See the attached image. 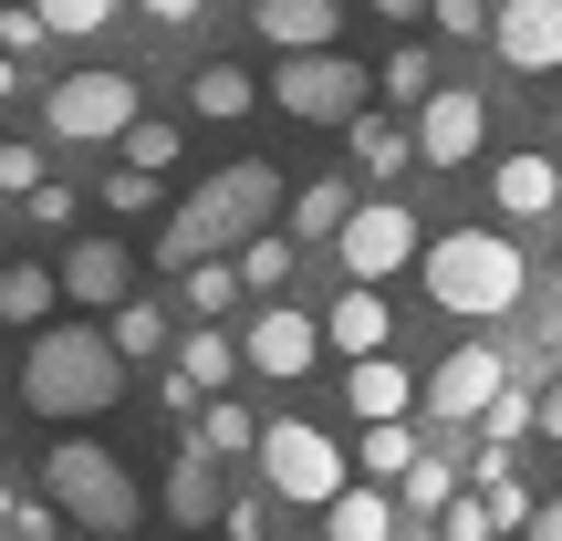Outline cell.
Wrapping results in <instances>:
<instances>
[{
  "mask_svg": "<svg viewBox=\"0 0 562 541\" xmlns=\"http://www.w3.org/2000/svg\"><path fill=\"white\" fill-rule=\"evenodd\" d=\"M0 11H11V0H0Z\"/></svg>",
  "mask_w": 562,
  "mask_h": 541,
  "instance_id": "54",
  "label": "cell"
},
{
  "mask_svg": "<svg viewBox=\"0 0 562 541\" xmlns=\"http://www.w3.org/2000/svg\"><path fill=\"white\" fill-rule=\"evenodd\" d=\"M42 115H53L63 146H125V125H136L146 104H136V74H63Z\"/></svg>",
  "mask_w": 562,
  "mask_h": 541,
  "instance_id": "7",
  "label": "cell"
},
{
  "mask_svg": "<svg viewBox=\"0 0 562 541\" xmlns=\"http://www.w3.org/2000/svg\"><path fill=\"white\" fill-rule=\"evenodd\" d=\"M0 541H11V521H0Z\"/></svg>",
  "mask_w": 562,
  "mask_h": 541,
  "instance_id": "52",
  "label": "cell"
},
{
  "mask_svg": "<svg viewBox=\"0 0 562 541\" xmlns=\"http://www.w3.org/2000/svg\"><path fill=\"white\" fill-rule=\"evenodd\" d=\"M417 250H427V240H417V208H396V199H355V219L334 229L344 281H396Z\"/></svg>",
  "mask_w": 562,
  "mask_h": 541,
  "instance_id": "8",
  "label": "cell"
},
{
  "mask_svg": "<svg viewBox=\"0 0 562 541\" xmlns=\"http://www.w3.org/2000/svg\"><path fill=\"white\" fill-rule=\"evenodd\" d=\"M261 489L271 500H302V510H334L344 500V448L313 417H271L261 427Z\"/></svg>",
  "mask_w": 562,
  "mask_h": 541,
  "instance_id": "5",
  "label": "cell"
},
{
  "mask_svg": "<svg viewBox=\"0 0 562 541\" xmlns=\"http://www.w3.org/2000/svg\"><path fill=\"white\" fill-rule=\"evenodd\" d=\"M480 500H490V521H501V531H531V510H542V500L521 489V469H501V480H490Z\"/></svg>",
  "mask_w": 562,
  "mask_h": 541,
  "instance_id": "35",
  "label": "cell"
},
{
  "mask_svg": "<svg viewBox=\"0 0 562 541\" xmlns=\"http://www.w3.org/2000/svg\"><path fill=\"white\" fill-rule=\"evenodd\" d=\"M188 104H199L209 125H229V115H250V104H261V74H240V63H199Z\"/></svg>",
  "mask_w": 562,
  "mask_h": 541,
  "instance_id": "23",
  "label": "cell"
},
{
  "mask_svg": "<svg viewBox=\"0 0 562 541\" xmlns=\"http://www.w3.org/2000/svg\"><path fill=\"white\" fill-rule=\"evenodd\" d=\"M0 438H11V406H0Z\"/></svg>",
  "mask_w": 562,
  "mask_h": 541,
  "instance_id": "50",
  "label": "cell"
},
{
  "mask_svg": "<svg viewBox=\"0 0 562 541\" xmlns=\"http://www.w3.org/2000/svg\"><path fill=\"white\" fill-rule=\"evenodd\" d=\"M501 385H510V354H501V343H459V354H438V364H427L417 406H427L438 427H480Z\"/></svg>",
  "mask_w": 562,
  "mask_h": 541,
  "instance_id": "9",
  "label": "cell"
},
{
  "mask_svg": "<svg viewBox=\"0 0 562 541\" xmlns=\"http://www.w3.org/2000/svg\"><path fill=\"white\" fill-rule=\"evenodd\" d=\"M417 261H427V302L459 313V323H490V313H510V302L531 292L521 250H510L501 229H448V240H427Z\"/></svg>",
  "mask_w": 562,
  "mask_h": 541,
  "instance_id": "3",
  "label": "cell"
},
{
  "mask_svg": "<svg viewBox=\"0 0 562 541\" xmlns=\"http://www.w3.org/2000/svg\"><path fill=\"white\" fill-rule=\"evenodd\" d=\"M104 208H157V178H146V167H115V178H104Z\"/></svg>",
  "mask_w": 562,
  "mask_h": 541,
  "instance_id": "41",
  "label": "cell"
},
{
  "mask_svg": "<svg viewBox=\"0 0 562 541\" xmlns=\"http://www.w3.org/2000/svg\"><path fill=\"white\" fill-rule=\"evenodd\" d=\"M344 219H355V188H344V178H313V188H292V240H334Z\"/></svg>",
  "mask_w": 562,
  "mask_h": 541,
  "instance_id": "25",
  "label": "cell"
},
{
  "mask_svg": "<svg viewBox=\"0 0 562 541\" xmlns=\"http://www.w3.org/2000/svg\"><path fill=\"white\" fill-rule=\"evenodd\" d=\"M136 11H146V21H157V32H188V21H199V11H209V0H136Z\"/></svg>",
  "mask_w": 562,
  "mask_h": 541,
  "instance_id": "44",
  "label": "cell"
},
{
  "mask_svg": "<svg viewBox=\"0 0 562 541\" xmlns=\"http://www.w3.org/2000/svg\"><path fill=\"white\" fill-rule=\"evenodd\" d=\"M125 396V354L115 334H94V323H42L32 354H21V406L32 417H104V406Z\"/></svg>",
  "mask_w": 562,
  "mask_h": 541,
  "instance_id": "2",
  "label": "cell"
},
{
  "mask_svg": "<svg viewBox=\"0 0 562 541\" xmlns=\"http://www.w3.org/2000/svg\"><path fill=\"white\" fill-rule=\"evenodd\" d=\"M42 42H53V21H42L32 0H21V11H0V53H11V63H21V53H42Z\"/></svg>",
  "mask_w": 562,
  "mask_h": 541,
  "instance_id": "38",
  "label": "cell"
},
{
  "mask_svg": "<svg viewBox=\"0 0 562 541\" xmlns=\"http://www.w3.org/2000/svg\"><path fill=\"white\" fill-rule=\"evenodd\" d=\"M542 343H552V354H562V313H552V323H542Z\"/></svg>",
  "mask_w": 562,
  "mask_h": 541,
  "instance_id": "49",
  "label": "cell"
},
{
  "mask_svg": "<svg viewBox=\"0 0 562 541\" xmlns=\"http://www.w3.org/2000/svg\"><path fill=\"white\" fill-rule=\"evenodd\" d=\"M0 188H11V199H32V188H42V146H0Z\"/></svg>",
  "mask_w": 562,
  "mask_h": 541,
  "instance_id": "39",
  "label": "cell"
},
{
  "mask_svg": "<svg viewBox=\"0 0 562 541\" xmlns=\"http://www.w3.org/2000/svg\"><path fill=\"white\" fill-rule=\"evenodd\" d=\"M531 438H562V375L542 385V427H531Z\"/></svg>",
  "mask_w": 562,
  "mask_h": 541,
  "instance_id": "45",
  "label": "cell"
},
{
  "mask_svg": "<svg viewBox=\"0 0 562 541\" xmlns=\"http://www.w3.org/2000/svg\"><path fill=\"white\" fill-rule=\"evenodd\" d=\"M531 427H542V396H531V385H521V375H510V385H501V396H490V417H480V438H490V448H521V438H531Z\"/></svg>",
  "mask_w": 562,
  "mask_h": 541,
  "instance_id": "28",
  "label": "cell"
},
{
  "mask_svg": "<svg viewBox=\"0 0 562 541\" xmlns=\"http://www.w3.org/2000/svg\"><path fill=\"white\" fill-rule=\"evenodd\" d=\"M125 167H146V178H167V167H178V125L136 115V125H125Z\"/></svg>",
  "mask_w": 562,
  "mask_h": 541,
  "instance_id": "32",
  "label": "cell"
},
{
  "mask_svg": "<svg viewBox=\"0 0 562 541\" xmlns=\"http://www.w3.org/2000/svg\"><path fill=\"white\" fill-rule=\"evenodd\" d=\"M32 11H42V21H53V42H94V32H104V21H115V11H125V0H32Z\"/></svg>",
  "mask_w": 562,
  "mask_h": 541,
  "instance_id": "31",
  "label": "cell"
},
{
  "mask_svg": "<svg viewBox=\"0 0 562 541\" xmlns=\"http://www.w3.org/2000/svg\"><path fill=\"white\" fill-rule=\"evenodd\" d=\"M53 531H63L53 500H21V510H11V541H53Z\"/></svg>",
  "mask_w": 562,
  "mask_h": 541,
  "instance_id": "42",
  "label": "cell"
},
{
  "mask_svg": "<svg viewBox=\"0 0 562 541\" xmlns=\"http://www.w3.org/2000/svg\"><path fill=\"white\" fill-rule=\"evenodd\" d=\"M292 261H302L292 229H261V240L240 250V281H250V292H281V281H292Z\"/></svg>",
  "mask_w": 562,
  "mask_h": 541,
  "instance_id": "30",
  "label": "cell"
},
{
  "mask_svg": "<svg viewBox=\"0 0 562 541\" xmlns=\"http://www.w3.org/2000/svg\"><path fill=\"white\" fill-rule=\"evenodd\" d=\"M344 146H355L364 178H406V167H417V136H406L396 115H355V125H344Z\"/></svg>",
  "mask_w": 562,
  "mask_h": 541,
  "instance_id": "19",
  "label": "cell"
},
{
  "mask_svg": "<svg viewBox=\"0 0 562 541\" xmlns=\"http://www.w3.org/2000/svg\"><path fill=\"white\" fill-rule=\"evenodd\" d=\"M552 125H562V104H552Z\"/></svg>",
  "mask_w": 562,
  "mask_h": 541,
  "instance_id": "53",
  "label": "cell"
},
{
  "mask_svg": "<svg viewBox=\"0 0 562 541\" xmlns=\"http://www.w3.org/2000/svg\"><path fill=\"white\" fill-rule=\"evenodd\" d=\"M250 32H261L271 53H334L344 42V0H261Z\"/></svg>",
  "mask_w": 562,
  "mask_h": 541,
  "instance_id": "15",
  "label": "cell"
},
{
  "mask_svg": "<svg viewBox=\"0 0 562 541\" xmlns=\"http://www.w3.org/2000/svg\"><path fill=\"white\" fill-rule=\"evenodd\" d=\"M0 208H11V188H0Z\"/></svg>",
  "mask_w": 562,
  "mask_h": 541,
  "instance_id": "51",
  "label": "cell"
},
{
  "mask_svg": "<svg viewBox=\"0 0 562 541\" xmlns=\"http://www.w3.org/2000/svg\"><path fill=\"white\" fill-rule=\"evenodd\" d=\"M385 94H396L406 115L427 104V53H417V42H406V53H385Z\"/></svg>",
  "mask_w": 562,
  "mask_h": 541,
  "instance_id": "36",
  "label": "cell"
},
{
  "mask_svg": "<svg viewBox=\"0 0 562 541\" xmlns=\"http://www.w3.org/2000/svg\"><path fill=\"white\" fill-rule=\"evenodd\" d=\"M63 302H83V313L136 302V261H125V240H74V250H63Z\"/></svg>",
  "mask_w": 562,
  "mask_h": 541,
  "instance_id": "13",
  "label": "cell"
},
{
  "mask_svg": "<svg viewBox=\"0 0 562 541\" xmlns=\"http://www.w3.org/2000/svg\"><path fill=\"white\" fill-rule=\"evenodd\" d=\"M178 375L199 385V396H229V375H240V334H220V323H199V334L178 343Z\"/></svg>",
  "mask_w": 562,
  "mask_h": 541,
  "instance_id": "21",
  "label": "cell"
},
{
  "mask_svg": "<svg viewBox=\"0 0 562 541\" xmlns=\"http://www.w3.org/2000/svg\"><path fill=\"white\" fill-rule=\"evenodd\" d=\"M490 53L510 74H562V0H501L490 11Z\"/></svg>",
  "mask_w": 562,
  "mask_h": 541,
  "instance_id": "12",
  "label": "cell"
},
{
  "mask_svg": "<svg viewBox=\"0 0 562 541\" xmlns=\"http://www.w3.org/2000/svg\"><path fill=\"white\" fill-rule=\"evenodd\" d=\"M438 541H501V521H490V500H480V489H459V500L438 510Z\"/></svg>",
  "mask_w": 562,
  "mask_h": 541,
  "instance_id": "34",
  "label": "cell"
},
{
  "mask_svg": "<svg viewBox=\"0 0 562 541\" xmlns=\"http://www.w3.org/2000/svg\"><path fill=\"white\" fill-rule=\"evenodd\" d=\"M11 83H21V63H11V53H0V104H11Z\"/></svg>",
  "mask_w": 562,
  "mask_h": 541,
  "instance_id": "48",
  "label": "cell"
},
{
  "mask_svg": "<svg viewBox=\"0 0 562 541\" xmlns=\"http://www.w3.org/2000/svg\"><path fill=\"white\" fill-rule=\"evenodd\" d=\"M323 541H396V500L364 480H344V500L323 510Z\"/></svg>",
  "mask_w": 562,
  "mask_h": 541,
  "instance_id": "20",
  "label": "cell"
},
{
  "mask_svg": "<svg viewBox=\"0 0 562 541\" xmlns=\"http://www.w3.org/2000/svg\"><path fill=\"white\" fill-rule=\"evenodd\" d=\"M178 292H188V313H199V323H220L250 281H240V261H199V271H178Z\"/></svg>",
  "mask_w": 562,
  "mask_h": 541,
  "instance_id": "29",
  "label": "cell"
},
{
  "mask_svg": "<svg viewBox=\"0 0 562 541\" xmlns=\"http://www.w3.org/2000/svg\"><path fill=\"white\" fill-rule=\"evenodd\" d=\"M271 208H292V188H281V167L271 157H240V167H220V178H199L178 208H167V229H157V261L167 271H199V261H240L250 240L271 229Z\"/></svg>",
  "mask_w": 562,
  "mask_h": 541,
  "instance_id": "1",
  "label": "cell"
},
{
  "mask_svg": "<svg viewBox=\"0 0 562 541\" xmlns=\"http://www.w3.org/2000/svg\"><path fill=\"white\" fill-rule=\"evenodd\" d=\"M344 406H355L364 427H385V417L417 406V375H406L396 354H364V364H344Z\"/></svg>",
  "mask_w": 562,
  "mask_h": 541,
  "instance_id": "17",
  "label": "cell"
},
{
  "mask_svg": "<svg viewBox=\"0 0 562 541\" xmlns=\"http://www.w3.org/2000/svg\"><path fill=\"white\" fill-rule=\"evenodd\" d=\"M417 459H427V448H417V427H406V417L364 427V448H355V469H364V480H406Z\"/></svg>",
  "mask_w": 562,
  "mask_h": 541,
  "instance_id": "27",
  "label": "cell"
},
{
  "mask_svg": "<svg viewBox=\"0 0 562 541\" xmlns=\"http://www.w3.org/2000/svg\"><path fill=\"white\" fill-rule=\"evenodd\" d=\"M271 104H281V115H302V125H355L364 115V63L355 53H281Z\"/></svg>",
  "mask_w": 562,
  "mask_h": 541,
  "instance_id": "6",
  "label": "cell"
},
{
  "mask_svg": "<svg viewBox=\"0 0 562 541\" xmlns=\"http://www.w3.org/2000/svg\"><path fill=\"white\" fill-rule=\"evenodd\" d=\"M199 448H209V459H261V417L229 406V396H209L199 406Z\"/></svg>",
  "mask_w": 562,
  "mask_h": 541,
  "instance_id": "24",
  "label": "cell"
},
{
  "mask_svg": "<svg viewBox=\"0 0 562 541\" xmlns=\"http://www.w3.org/2000/svg\"><path fill=\"white\" fill-rule=\"evenodd\" d=\"M521 541H562V500H542V510H531V531Z\"/></svg>",
  "mask_w": 562,
  "mask_h": 541,
  "instance_id": "46",
  "label": "cell"
},
{
  "mask_svg": "<svg viewBox=\"0 0 562 541\" xmlns=\"http://www.w3.org/2000/svg\"><path fill=\"white\" fill-rule=\"evenodd\" d=\"M42 489H53L63 521H83L94 541H125V531H136V480H125V459H115V448H94V438H63L53 459H42Z\"/></svg>",
  "mask_w": 562,
  "mask_h": 541,
  "instance_id": "4",
  "label": "cell"
},
{
  "mask_svg": "<svg viewBox=\"0 0 562 541\" xmlns=\"http://www.w3.org/2000/svg\"><path fill=\"white\" fill-rule=\"evenodd\" d=\"M220 510H229L220 459H209V448L188 438V448H178V469H167V521H178V531H220Z\"/></svg>",
  "mask_w": 562,
  "mask_h": 541,
  "instance_id": "16",
  "label": "cell"
},
{
  "mask_svg": "<svg viewBox=\"0 0 562 541\" xmlns=\"http://www.w3.org/2000/svg\"><path fill=\"white\" fill-rule=\"evenodd\" d=\"M490 11H501V0H438V11H427V21H438V32H490Z\"/></svg>",
  "mask_w": 562,
  "mask_h": 541,
  "instance_id": "40",
  "label": "cell"
},
{
  "mask_svg": "<svg viewBox=\"0 0 562 541\" xmlns=\"http://www.w3.org/2000/svg\"><path fill=\"white\" fill-rule=\"evenodd\" d=\"M74 208H83L74 188H63V178H42L32 199H21V219H32V229H74Z\"/></svg>",
  "mask_w": 562,
  "mask_h": 541,
  "instance_id": "37",
  "label": "cell"
},
{
  "mask_svg": "<svg viewBox=\"0 0 562 541\" xmlns=\"http://www.w3.org/2000/svg\"><path fill=\"white\" fill-rule=\"evenodd\" d=\"M104 334H115V354L125 364H146V354H167V302H115V313H104Z\"/></svg>",
  "mask_w": 562,
  "mask_h": 541,
  "instance_id": "26",
  "label": "cell"
},
{
  "mask_svg": "<svg viewBox=\"0 0 562 541\" xmlns=\"http://www.w3.org/2000/svg\"><path fill=\"white\" fill-rule=\"evenodd\" d=\"M406 136H417L427 167H469V157H480V136H490V104L469 94V83H438V94L406 115Z\"/></svg>",
  "mask_w": 562,
  "mask_h": 541,
  "instance_id": "11",
  "label": "cell"
},
{
  "mask_svg": "<svg viewBox=\"0 0 562 541\" xmlns=\"http://www.w3.org/2000/svg\"><path fill=\"white\" fill-rule=\"evenodd\" d=\"M240 364H250V375H271V385L313 375V364H323V313H292V302H261V323L240 334Z\"/></svg>",
  "mask_w": 562,
  "mask_h": 541,
  "instance_id": "10",
  "label": "cell"
},
{
  "mask_svg": "<svg viewBox=\"0 0 562 541\" xmlns=\"http://www.w3.org/2000/svg\"><path fill=\"white\" fill-rule=\"evenodd\" d=\"M375 11H385V21H427L438 0H375Z\"/></svg>",
  "mask_w": 562,
  "mask_h": 541,
  "instance_id": "47",
  "label": "cell"
},
{
  "mask_svg": "<svg viewBox=\"0 0 562 541\" xmlns=\"http://www.w3.org/2000/svg\"><path fill=\"white\" fill-rule=\"evenodd\" d=\"M396 489H406V510H448V500H459V469H448V459H417Z\"/></svg>",
  "mask_w": 562,
  "mask_h": 541,
  "instance_id": "33",
  "label": "cell"
},
{
  "mask_svg": "<svg viewBox=\"0 0 562 541\" xmlns=\"http://www.w3.org/2000/svg\"><path fill=\"white\" fill-rule=\"evenodd\" d=\"M385 334H396L385 292H375V281H344V292H334V313H323V354L364 364V354H385Z\"/></svg>",
  "mask_w": 562,
  "mask_h": 541,
  "instance_id": "14",
  "label": "cell"
},
{
  "mask_svg": "<svg viewBox=\"0 0 562 541\" xmlns=\"http://www.w3.org/2000/svg\"><path fill=\"white\" fill-rule=\"evenodd\" d=\"M490 199H501L510 219H552V208H562V167H552V157H501Z\"/></svg>",
  "mask_w": 562,
  "mask_h": 541,
  "instance_id": "18",
  "label": "cell"
},
{
  "mask_svg": "<svg viewBox=\"0 0 562 541\" xmlns=\"http://www.w3.org/2000/svg\"><path fill=\"white\" fill-rule=\"evenodd\" d=\"M220 531H229V541H271V510H261V500H229Z\"/></svg>",
  "mask_w": 562,
  "mask_h": 541,
  "instance_id": "43",
  "label": "cell"
},
{
  "mask_svg": "<svg viewBox=\"0 0 562 541\" xmlns=\"http://www.w3.org/2000/svg\"><path fill=\"white\" fill-rule=\"evenodd\" d=\"M53 302H63V271L0 261V323H53Z\"/></svg>",
  "mask_w": 562,
  "mask_h": 541,
  "instance_id": "22",
  "label": "cell"
}]
</instances>
